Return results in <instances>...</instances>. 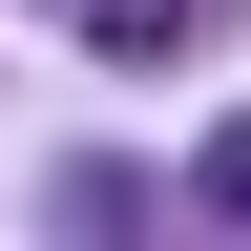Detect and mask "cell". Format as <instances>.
<instances>
[{
    "instance_id": "6da1fadb",
    "label": "cell",
    "mask_w": 251,
    "mask_h": 251,
    "mask_svg": "<svg viewBox=\"0 0 251 251\" xmlns=\"http://www.w3.org/2000/svg\"><path fill=\"white\" fill-rule=\"evenodd\" d=\"M188 21H209V0H84V42H105V63H168Z\"/></svg>"
},
{
    "instance_id": "7a4b0ae2",
    "label": "cell",
    "mask_w": 251,
    "mask_h": 251,
    "mask_svg": "<svg viewBox=\"0 0 251 251\" xmlns=\"http://www.w3.org/2000/svg\"><path fill=\"white\" fill-rule=\"evenodd\" d=\"M188 188H209V209H230V230H251V105L209 126V168H188Z\"/></svg>"
}]
</instances>
